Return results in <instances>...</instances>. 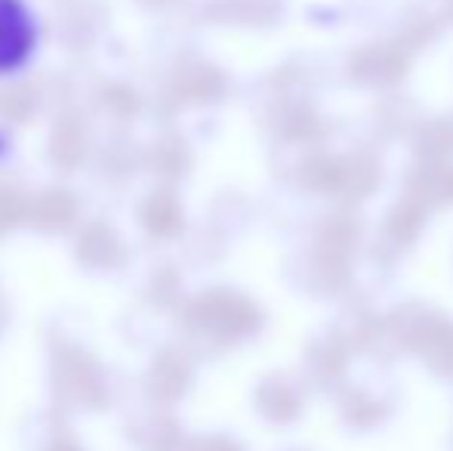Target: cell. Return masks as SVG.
<instances>
[{"label":"cell","mask_w":453,"mask_h":451,"mask_svg":"<svg viewBox=\"0 0 453 451\" xmlns=\"http://www.w3.org/2000/svg\"><path fill=\"white\" fill-rule=\"evenodd\" d=\"M35 43V25L19 0H0V72H12L25 62Z\"/></svg>","instance_id":"cell-1"}]
</instances>
